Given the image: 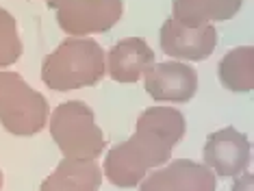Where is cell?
Wrapping results in <instances>:
<instances>
[{
  "label": "cell",
  "instance_id": "cell-17",
  "mask_svg": "<svg viewBox=\"0 0 254 191\" xmlns=\"http://www.w3.org/2000/svg\"><path fill=\"white\" fill-rule=\"evenodd\" d=\"M65 2H67V0H46V4H48L50 9H59L61 4H65Z\"/></svg>",
  "mask_w": 254,
  "mask_h": 191
},
{
  "label": "cell",
  "instance_id": "cell-12",
  "mask_svg": "<svg viewBox=\"0 0 254 191\" xmlns=\"http://www.w3.org/2000/svg\"><path fill=\"white\" fill-rule=\"evenodd\" d=\"M148 172L150 165L130 141H124L120 146L111 148L105 156V176L115 187L122 189L135 187L148 176Z\"/></svg>",
  "mask_w": 254,
  "mask_h": 191
},
{
  "label": "cell",
  "instance_id": "cell-7",
  "mask_svg": "<svg viewBox=\"0 0 254 191\" xmlns=\"http://www.w3.org/2000/svg\"><path fill=\"white\" fill-rule=\"evenodd\" d=\"M217 46V31L211 24L185 26L176 20H165L161 26V50L172 59L204 61Z\"/></svg>",
  "mask_w": 254,
  "mask_h": 191
},
{
  "label": "cell",
  "instance_id": "cell-5",
  "mask_svg": "<svg viewBox=\"0 0 254 191\" xmlns=\"http://www.w3.org/2000/svg\"><path fill=\"white\" fill-rule=\"evenodd\" d=\"M122 13V0H67L57 9V22L67 35L85 37L107 33L118 24Z\"/></svg>",
  "mask_w": 254,
  "mask_h": 191
},
{
  "label": "cell",
  "instance_id": "cell-14",
  "mask_svg": "<svg viewBox=\"0 0 254 191\" xmlns=\"http://www.w3.org/2000/svg\"><path fill=\"white\" fill-rule=\"evenodd\" d=\"M217 78L226 89L248 94L254 89V48L239 46L228 50L217 65Z\"/></svg>",
  "mask_w": 254,
  "mask_h": 191
},
{
  "label": "cell",
  "instance_id": "cell-13",
  "mask_svg": "<svg viewBox=\"0 0 254 191\" xmlns=\"http://www.w3.org/2000/svg\"><path fill=\"white\" fill-rule=\"evenodd\" d=\"M244 0H174L172 20L185 26H202L209 22H224L241 11Z\"/></svg>",
  "mask_w": 254,
  "mask_h": 191
},
{
  "label": "cell",
  "instance_id": "cell-9",
  "mask_svg": "<svg viewBox=\"0 0 254 191\" xmlns=\"http://www.w3.org/2000/svg\"><path fill=\"white\" fill-rule=\"evenodd\" d=\"M146 91L159 102H189L198 91V74L181 61L154 63L143 74Z\"/></svg>",
  "mask_w": 254,
  "mask_h": 191
},
{
  "label": "cell",
  "instance_id": "cell-3",
  "mask_svg": "<svg viewBox=\"0 0 254 191\" xmlns=\"http://www.w3.org/2000/svg\"><path fill=\"white\" fill-rule=\"evenodd\" d=\"M48 100L20 74L0 72V124L11 135H37L48 124Z\"/></svg>",
  "mask_w": 254,
  "mask_h": 191
},
{
  "label": "cell",
  "instance_id": "cell-11",
  "mask_svg": "<svg viewBox=\"0 0 254 191\" xmlns=\"http://www.w3.org/2000/svg\"><path fill=\"white\" fill-rule=\"evenodd\" d=\"M102 172L96 161L63 159L57 170L42 183L39 191H98Z\"/></svg>",
  "mask_w": 254,
  "mask_h": 191
},
{
  "label": "cell",
  "instance_id": "cell-4",
  "mask_svg": "<svg viewBox=\"0 0 254 191\" xmlns=\"http://www.w3.org/2000/svg\"><path fill=\"white\" fill-rule=\"evenodd\" d=\"M185 132H187V122L178 109L150 107L139 115L135 135L128 141L152 170L170 161L172 150L185 137Z\"/></svg>",
  "mask_w": 254,
  "mask_h": 191
},
{
  "label": "cell",
  "instance_id": "cell-16",
  "mask_svg": "<svg viewBox=\"0 0 254 191\" xmlns=\"http://www.w3.org/2000/svg\"><path fill=\"white\" fill-rule=\"evenodd\" d=\"M254 178H252V174H244V176H237V181L233 185V191H252L254 187Z\"/></svg>",
  "mask_w": 254,
  "mask_h": 191
},
{
  "label": "cell",
  "instance_id": "cell-8",
  "mask_svg": "<svg viewBox=\"0 0 254 191\" xmlns=\"http://www.w3.org/2000/svg\"><path fill=\"white\" fill-rule=\"evenodd\" d=\"M139 191H215V174L189 159L170 161L139 183Z\"/></svg>",
  "mask_w": 254,
  "mask_h": 191
},
{
  "label": "cell",
  "instance_id": "cell-2",
  "mask_svg": "<svg viewBox=\"0 0 254 191\" xmlns=\"http://www.w3.org/2000/svg\"><path fill=\"white\" fill-rule=\"evenodd\" d=\"M50 135L63 159L70 161H96L107 146L91 107L80 100L63 102L55 109L50 115Z\"/></svg>",
  "mask_w": 254,
  "mask_h": 191
},
{
  "label": "cell",
  "instance_id": "cell-6",
  "mask_svg": "<svg viewBox=\"0 0 254 191\" xmlns=\"http://www.w3.org/2000/svg\"><path fill=\"white\" fill-rule=\"evenodd\" d=\"M202 154L211 172L222 178H233L250 165V141L241 130L226 126L206 137Z\"/></svg>",
  "mask_w": 254,
  "mask_h": 191
},
{
  "label": "cell",
  "instance_id": "cell-10",
  "mask_svg": "<svg viewBox=\"0 0 254 191\" xmlns=\"http://www.w3.org/2000/svg\"><path fill=\"white\" fill-rule=\"evenodd\" d=\"M154 65V50L141 37H126L107 55V67L118 83H137Z\"/></svg>",
  "mask_w": 254,
  "mask_h": 191
},
{
  "label": "cell",
  "instance_id": "cell-1",
  "mask_svg": "<svg viewBox=\"0 0 254 191\" xmlns=\"http://www.w3.org/2000/svg\"><path fill=\"white\" fill-rule=\"evenodd\" d=\"M107 55L102 46L87 37H70L59 44L42 63V80L48 89L72 91L91 87L105 76Z\"/></svg>",
  "mask_w": 254,
  "mask_h": 191
},
{
  "label": "cell",
  "instance_id": "cell-15",
  "mask_svg": "<svg viewBox=\"0 0 254 191\" xmlns=\"http://www.w3.org/2000/svg\"><path fill=\"white\" fill-rule=\"evenodd\" d=\"M22 55V39L18 35V22L7 9L0 7V67L15 63Z\"/></svg>",
  "mask_w": 254,
  "mask_h": 191
},
{
  "label": "cell",
  "instance_id": "cell-18",
  "mask_svg": "<svg viewBox=\"0 0 254 191\" xmlns=\"http://www.w3.org/2000/svg\"><path fill=\"white\" fill-rule=\"evenodd\" d=\"M0 189H2V172H0Z\"/></svg>",
  "mask_w": 254,
  "mask_h": 191
}]
</instances>
